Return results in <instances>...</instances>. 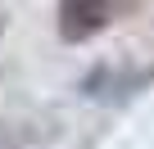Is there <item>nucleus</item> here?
<instances>
[{
    "label": "nucleus",
    "instance_id": "obj_1",
    "mask_svg": "<svg viewBox=\"0 0 154 149\" xmlns=\"http://www.w3.org/2000/svg\"><path fill=\"white\" fill-rule=\"evenodd\" d=\"M140 0H59V36L68 45H82L91 36H100L109 23H118L122 14H131Z\"/></svg>",
    "mask_w": 154,
    "mask_h": 149
},
{
    "label": "nucleus",
    "instance_id": "obj_2",
    "mask_svg": "<svg viewBox=\"0 0 154 149\" xmlns=\"http://www.w3.org/2000/svg\"><path fill=\"white\" fill-rule=\"evenodd\" d=\"M0 149H18V140H14V131H9V127H0Z\"/></svg>",
    "mask_w": 154,
    "mask_h": 149
},
{
    "label": "nucleus",
    "instance_id": "obj_3",
    "mask_svg": "<svg viewBox=\"0 0 154 149\" xmlns=\"http://www.w3.org/2000/svg\"><path fill=\"white\" fill-rule=\"evenodd\" d=\"M0 36H5V18H0Z\"/></svg>",
    "mask_w": 154,
    "mask_h": 149
}]
</instances>
